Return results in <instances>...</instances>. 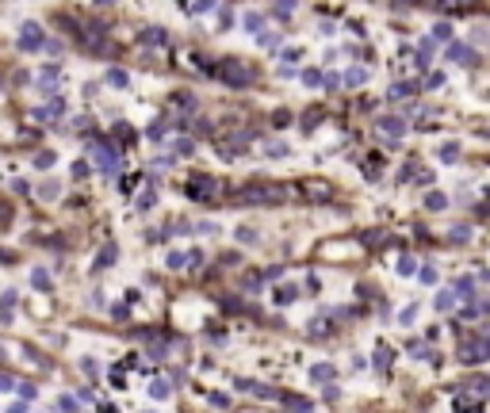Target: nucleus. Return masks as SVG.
Segmentation results:
<instances>
[{"label":"nucleus","mask_w":490,"mask_h":413,"mask_svg":"<svg viewBox=\"0 0 490 413\" xmlns=\"http://www.w3.org/2000/svg\"><path fill=\"white\" fill-rule=\"evenodd\" d=\"M65 115V100H50V103H43V107H34V119L39 122H54V119H61Z\"/></svg>","instance_id":"obj_9"},{"label":"nucleus","mask_w":490,"mask_h":413,"mask_svg":"<svg viewBox=\"0 0 490 413\" xmlns=\"http://www.w3.org/2000/svg\"><path fill=\"white\" fill-rule=\"evenodd\" d=\"M138 43H142V46H161L165 43V31H161V27H146V31L138 34Z\"/></svg>","instance_id":"obj_13"},{"label":"nucleus","mask_w":490,"mask_h":413,"mask_svg":"<svg viewBox=\"0 0 490 413\" xmlns=\"http://www.w3.org/2000/svg\"><path fill=\"white\" fill-rule=\"evenodd\" d=\"M58 409H61V413H73V409H77V398H69V394L58 398Z\"/></svg>","instance_id":"obj_43"},{"label":"nucleus","mask_w":490,"mask_h":413,"mask_svg":"<svg viewBox=\"0 0 490 413\" xmlns=\"http://www.w3.org/2000/svg\"><path fill=\"white\" fill-rule=\"evenodd\" d=\"M31 283L39 287V291H50V275H46V268H34V272H31Z\"/></svg>","instance_id":"obj_27"},{"label":"nucleus","mask_w":490,"mask_h":413,"mask_svg":"<svg viewBox=\"0 0 490 413\" xmlns=\"http://www.w3.org/2000/svg\"><path fill=\"white\" fill-rule=\"evenodd\" d=\"M54 164V153L46 149V153H34V169H50Z\"/></svg>","instance_id":"obj_36"},{"label":"nucleus","mask_w":490,"mask_h":413,"mask_svg":"<svg viewBox=\"0 0 490 413\" xmlns=\"http://www.w3.org/2000/svg\"><path fill=\"white\" fill-rule=\"evenodd\" d=\"M287 122H291L287 111H272V127H287Z\"/></svg>","instance_id":"obj_49"},{"label":"nucleus","mask_w":490,"mask_h":413,"mask_svg":"<svg viewBox=\"0 0 490 413\" xmlns=\"http://www.w3.org/2000/svg\"><path fill=\"white\" fill-rule=\"evenodd\" d=\"M43 50H46V54H54V58H58V54H61V50H65V46H61V43H58V38H46V46H43Z\"/></svg>","instance_id":"obj_47"},{"label":"nucleus","mask_w":490,"mask_h":413,"mask_svg":"<svg viewBox=\"0 0 490 413\" xmlns=\"http://www.w3.org/2000/svg\"><path fill=\"white\" fill-rule=\"evenodd\" d=\"M280 58H284V61H299V58H303V50H299V46H287Z\"/></svg>","instance_id":"obj_50"},{"label":"nucleus","mask_w":490,"mask_h":413,"mask_svg":"<svg viewBox=\"0 0 490 413\" xmlns=\"http://www.w3.org/2000/svg\"><path fill=\"white\" fill-rule=\"evenodd\" d=\"M413 272H418V264L410 257H398V275H413Z\"/></svg>","instance_id":"obj_35"},{"label":"nucleus","mask_w":490,"mask_h":413,"mask_svg":"<svg viewBox=\"0 0 490 413\" xmlns=\"http://www.w3.org/2000/svg\"><path fill=\"white\" fill-rule=\"evenodd\" d=\"M280 306H287V302H295L299 299V287H276V295H272Z\"/></svg>","instance_id":"obj_20"},{"label":"nucleus","mask_w":490,"mask_h":413,"mask_svg":"<svg viewBox=\"0 0 490 413\" xmlns=\"http://www.w3.org/2000/svg\"><path fill=\"white\" fill-rule=\"evenodd\" d=\"M188 16H203V12H211V4H180Z\"/></svg>","instance_id":"obj_41"},{"label":"nucleus","mask_w":490,"mask_h":413,"mask_svg":"<svg viewBox=\"0 0 490 413\" xmlns=\"http://www.w3.org/2000/svg\"><path fill=\"white\" fill-rule=\"evenodd\" d=\"M333 375H337V371L329 367V363H314V367H310V379H314V383H329Z\"/></svg>","instance_id":"obj_19"},{"label":"nucleus","mask_w":490,"mask_h":413,"mask_svg":"<svg viewBox=\"0 0 490 413\" xmlns=\"http://www.w3.org/2000/svg\"><path fill=\"white\" fill-rule=\"evenodd\" d=\"M383 241H387V237H383V233H379V230L364 233V245H371V249H375V245H383Z\"/></svg>","instance_id":"obj_40"},{"label":"nucleus","mask_w":490,"mask_h":413,"mask_svg":"<svg viewBox=\"0 0 490 413\" xmlns=\"http://www.w3.org/2000/svg\"><path fill=\"white\" fill-rule=\"evenodd\" d=\"M322 122V107H310V115H303V130H314Z\"/></svg>","instance_id":"obj_29"},{"label":"nucleus","mask_w":490,"mask_h":413,"mask_svg":"<svg viewBox=\"0 0 490 413\" xmlns=\"http://www.w3.org/2000/svg\"><path fill=\"white\" fill-rule=\"evenodd\" d=\"M418 275H422V283H437V268H422Z\"/></svg>","instance_id":"obj_51"},{"label":"nucleus","mask_w":490,"mask_h":413,"mask_svg":"<svg viewBox=\"0 0 490 413\" xmlns=\"http://www.w3.org/2000/svg\"><path fill=\"white\" fill-rule=\"evenodd\" d=\"M43 46H46L43 27L34 23V19H27V23L19 27V50H23V54H34V50H43Z\"/></svg>","instance_id":"obj_5"},{"label":"nucleus","mask_w":490,"mask_h":413,"mask_svg":"<svg viewBox=\"0 0 490 413\" xmlns=\"http://www.w3.org/2000/svg\"><path fill=\"white\" fill-rule=\"evenodd\" d=\"M345 77H337V73H326V77H322V85L329 88V92H337V85H341Z\"/></svg>","instance_id":"obj_45"},{"label":"nucleus","mask_w":490,"mask_h":413,"mask_svg":"<svg viewBox=\"0 0 490 413\" xmlns=\"http://www.w3.org/2000/svg\"><path fill=\"white\" fill-rule=\"evenodd\" d=\"M169 268H172V272L188 268V257H184V253H169Z\"/></svg>","instance_id":"obj_34"},{"label":"nucleus","mask_w":490,"mask_h":413,"mask_svg":"<svg viewBox=\"0 0 490 413\" xmlns=\"http://www.w3.org/2000/svg\"><path fill=\"white\" fill-rule=\"evenodd\" d=\"M448 34H452V27H448V19H440V23L433 27V34H429V38L437 43V38H448Z\"/></svg>","instance_id":"obj_32"},{"label":"nucleus","mask_w":490,"mask_h":413,"mask_svg":"<svg viewBox=\"0 0 490 413\" xmlns=\"http://www.w3.org/2000/svg\"><path fill=\"white\" fill-rule=\"evenodd\" d=\"M375 127H379V134H387V138H391V146H395L398 138L406 134V119H398V115H383Z\"/></svg>","instance_id":"obj_6"},{"label":"nucleus","mask_w":490,"mask_h":413,"mask_svg":"<svg viewBox=\"0 0 490 413\" xmlns=\"http://www.w3.org/2000/svg\"><path fill=\"white\" fill-rule=\"evenodd\" d=\"M222 310H230V314H238V310H241V302H238V299H222Z\"/></svg>","instance_id":"obj_58"},{"label":"nucleus","mask_w":490,"mask_h":413,"mask_svg":"<svg viewBox=\"0 0 490 413\" xmlns=\"http://www.w3.org/2000/svg\"><path fill=\"white\" fill-rule=\"evenodd\" d=\"M364 176H368V180H375V176H379V157H371V161H364Z\"/></svg>","instance_id":"obj_38"},{"label":"nucleus","mask_w":490,"mask_h":413,"mask_svg":"<svg viewBox=\"0 0 490 413\" xmlns=\"http://www.w3.org/2000/svg\"><path fill=\"white\" fill-rule=\"evenodd\" d=\"M291 12H295V4H287V0L284 4H272V16H280V19H287Z\"/></svg>","instance_id":"obj_37"},{"label":"nucleus","mask_w":490,"mask_h":413,"mask_svg":"<svg viewBox=\"0 0 490 413\" xmlns=\"http://www.w3.org/2000/svg\"><path fill=\"white\" fill-rule=\"evenodd\" d=\"M486 360V344L482 341H464L460 344V363H482Z\"/></svg>","instance_id":"obj_7"},{"label":"nucleus","mask_w":490,"mask_h":413,"mask_svg":"<svg viewBox=\"0 0 490 413\" xmlns=\"http://www.w3.org/2000/svg\"><path fill=\"white\" fill-rule=\"evenodd\" d=\"M375 367H379V371L391 367V348H387V344H379V348H375Z\"/></svg>","instance_id":"obj_28"},{"label":"nucleus","mask_w":490,"mask_h":413,"mask_svg":"<svg viewBox=\"0 0 490 413\" xmlns=\"http://www.w3.org/2000/svg\"><path fill=\"white\" fill-rule=\"evenodd\" d=\"M422 85H425V88H440V85H444V73H429Z\"/></svg>","instance_id":"obj_44"},{"label":"nucleus","mask_w":490,"mask_h":413,"mask_svg":"<svg viewBox=\"0 0 490 413\" xmlns=\"http://www.w3.org/2000/svg\"><path fill=\"white\" fill-rule=\"evenodd\" d=\"M192 149H196V146H192V138H180V142H176V153H184V157H188Z\"/></svg>","instance_id":"obj_53"},{"label":"nucleus","mask_w":490,"mask_h":413,"mask_svg":"<svg viewBox=\"0 0 490 413\" xmlns=\"http://www.w3.org/2000/svg\"><path fill=\"white\" fill-rule=\"evenodd\" d=\"M410 176H413V161H406V164H402V172H398V180L406 184V180H410Z\"/></svg>","instance_id":"obj_55"},{"label":"nucleus","mask_w":490,"mask_h":413,"mask_svg":"<svg viewBox=\"0 0 490 413\" xmlns=\"http://www.w3.org/2000/svg\"><path fill=\"white\" fill-rule=\"evenodd\" d=\"M238 387H241V390H249V394H257V398H276V390H272V387H265V383H257V379H241Z\"/></svg>","instance_id":"obj_11"},{"label":"nucleus","mask_w":490,"mask_h":413,"mask_svg":"<svg viewBox=\"0 0 490 413\" xmlns=\"http://www.w3.org/2000/svg\"><path fill=\"white\" fill-rule=\"evenodd\" d=\"M73 176H88V161H73Z\"/></svg>","instance_id":"obj_57"},{"label":"nucleus","mask_w":490,"mask_h":413,"mask_svg":"<svg viewBox=\"0 0 490 413\" xmlns=\"http://www.w3.org/2000/svg\"><path fill=\"white\" fill-rule=\"evenodd\" d=\"M284 405H287V413H314V405H310L307 398H295V394H287Z\"/></svg>","instance_id":"obj_16"},{"label":"nucleus","mask_w":490,"mask_h":413,"mask_svg":"<svg viewBox=\"0 0 490 413\" xmlns=\"http://www.w3.org/2000/svg\"><path fill=\"white\" fill-rule=\"evenodd\" d=\"M211 73H215L218 80H226L230 88H245L249 85V65L245 61H238V58H226V61H218V65H211Z\"/></svg>","instance_id":"obj_2"},{"label":"nucleus","mask_w":490,"mask_h":413,"mask_svg":"<svg viewBox=\"0 0 490 413\" xmlns=\"http://www.w3.org/2000/svg\"><path fill=\"white\" fill-rule=\"evenodd\" d=\"M115 138H123V146H130V138H134V130H130L127 122H115Z\"/></svg>","instance_id":"obj_33"},{"label":"nucleus","mask_w":490,"mask_h":413,"mask_svg":"<svg viewBox=\"0 0 490 413\" xmlns=\"http://www.w3.org/2000/svg\"><path fill=\"white\" fill-rule=\"evenodd\" d=\"M284 199H287V188H280V184H245V188H238L241 206H272V203H284Z\"/></svg>","instance_id":"obj_1"},{"label":"nucleus","mask_w":490,"mask_h":413,"mask_svg":"<svg viewBox=\"0 0 490 413\" xmlns=\"http://www.w3.org/2000/svg\"><path fill=\"white\" fill-rule=\"evenodd\" d=\"M299 80H303L307 88H322V73H318V69H303Z\"/></svg>","instance_id":"obj_24"},{"label":"nucleus","mask_w":490,"mask_h":413,"mask_svg":"<svg viewBox=\"0 0 490 413\" xmlns=\"http://www.w3.org/2000/svg\"><path fill=\"white\" fill-rule=\"evenodd\" d=\"M413 96V85L410 80H398V85H391V100H410Z\"/></svg>","instance_id":"obj_21"},{"label":"nucleus","mask_w":490,"mask_h":413,"mask_svg":"<svg viewBox=\"0 0 490 413\" xmlns=\"http://www.w3.org/2000/svg\"><path fill=\"white\" fill-rule=\"evenodd\" d=\"M413 318H418V306H406V310H402V314H398V321H402V325H410V321H413Z\"/></svg>","instance_id":"obj_46"},{"label":"nucleus","mask_w":490,"mask_h":413,"mask_svg":"<svg viewBox=\"0 0 490 413\" xmlns=\"http://www.w3.org/2000/svg\"><path fill=\"white\" fill-rule=\"evenodd\" d=\"M238 241H245V245H253V241H257V233H253L249 226H241V230H238Z\"/></svg>","instance_id":"obj_48"},{"label":"nucleus","mask_w":490,"mask_h":413,"mask_svg":"<svg viewBox=\"0 0 490 413\" xmlns=\"http://www.w3.org/2000/svg\"><path fill=\"white\" fill-rule=\"evenodd\" d=\"M8 413H27V402H16V405H8Z\"/></svg>","instance_id":"obj_59"},{"label":"nucleus","mask_w":490,"mask_h":413,"mask_svg":"<svg viewBox=\"0 0 490 413\" xmlns=\"http://www.w3.org/2000/svg\"><path fill=\"white\" fill-rule=\"evenodd\" d=\"M456 157H460L456 146H444V149H440V161H456Z\"/></svg>","instance_id":"obj_52"},{"label":"nucleus","mask_w":490,"mask_h":413,"mask_svg":"<svg viewBox=\"0 0 490 413\" xmlns=\"http://www.w3.org/2000/svg\"><path fill=\"white\" fill-rule=\"evenodd\" d=\"M345 85H349V88H360V85H368V69H364V65H353L349 73H345Z\"/></svg>","instance_id":"obj_12"},{"label":"nucleus","mask_w":490,"mask_h":413,"mask_svg":"<svg viewBox=\"0 0 490 413\" xmlns=\"http://www.w3.org/2000/svg\"><path fill=\"white\" fill-rule=\"evenodd\" d=\"M58 191H61V188L50 180V184H43V188H39V195H43V199H58Z\"/></svg>","instance_id":"obj_39"},{"label":"nucleus","mask_w":490,"mask_h":413,"mask_svg":"<svg viewBox=\"0 0 490 413\" xmlns=\"http://www.w3.org/2000/svg\"><path fill=\"white\" fill-rule=\"evenodd\" d=\"M184 195L196 199V203H207V199L218 195V180L215 176H192V180L184 184Z\"/></svg>","instance_id":"obj_4"},{"label":"nucleus","mask_w":490,"mask_h":413,"mask_svg":"<svg viewBox=\"0 0 490 413\" xmlns=\"http://www.w3.org/2000/svg\"><path fill=\"white\" fill-rule=\"evenodd\" d=\"M456 295H460V299H475V279H471V275L456 279Z\"/></svg>","instance_id":"obj_23"},{"label":"nucleus","mask_w":490,"mask_h":413,"mask_svg":"<svg viewBox=\"0 0 490 413\" xmlns=\"http://www.w3.org/2000/svg\"><path fill=\"white\" fill-rule=\"evenodd\" d=\"M92 157H96V169H100L103 176H115V172L123 169L119 149H115L111 142H92Z\"/></svg>","instance_id":"obj_3"},{"label":"nucleus","mask_w":490,"mask_h":413,"mask_svg":"<svg viewBox=\"0 0 490 413\" xmlns=\"http://www.w3.org/2000/svg\"><path fill=\"white\" fill-rule=\"evenodd\" d=\"M19 394H23V402H31V398H34V387H31V383H19Z\"/></svg>","instance_id":"obj_56"},{"label":"nucleus","mask_w":490,"mask_h":413,"mask_svg":"<svg viewBox=\"0 0 490 413\" xmlns=\"http://www.w3.org/2000/svg\"><path fill=\"white\" fill-rule=\"evenodd\" d=\"M54 88H58V69H43V73H39V92H54Z\"/></svg>","instance_id":"obj_14"},{"label":"nucleus","mask_w":490,"mask_h":413,"mask_svg":"<svg viewBox=\"0 0 490 413\" xmlns=\"http://www.w3.org/2000/svg\"><path fill=\"white\" fill-rule=\"evenodd\" d=\"M448 241H452V245H467V241H471V226H452V230H448Z\"/></svg>","instance_id":"obj_18"},{"label":"nucleus","mask_w":490,"mask_h":413,"mask_svg":"<svg viewBox=\"0 0 490 413\" xmlns=\"http://www.w3.org/2000/svg\"><path fill=\"white\" fill-rule=\"evenodd\" d=\"M199 264H203V253L192 249V253H188V268H199Z\"/></svg>","instance_id":"obj_54"},{"label":"nucleus","mask_w":490,"mask_h":413,"mask_svg":"<svg viewBox=\"0 0 490 413\" xmlns=\"http://www.w3.org/2000/svg\"><path fill=\"white\" fill-rule=\"evenodd\" d=\"M303 195L314 199V203H329V199H333V188H329L326 180H307L303 184Z\"/></svg>","instance_id":"obj_8"},{"label":"nucleus","mask_w":490,"mask_h":413,"mask_svg":"<svg viewBox=\"0 0 490 413\" xmlns=\"http://www.w3.org/2000/svg\"><path fill=\"white\" fill-rule=\"evenodd\" d=\"M433 50H437V43H433V38H422V46H418V65H422V69H429Z\"/></svg>","instance_id":"obj_15"},{"label":"nucleus","mask_w":490,"mask_h":413,"mask_svg":"<svg viewBox=\"0 0 490 413\" xmlns=\"http://www.w3.org/2000/svg\"><path fill=\"white\" fill-rule=\"evenodd\" d=\"M115 257H119V249H115L111 241H107V245L100 249V257H96V268H111V264H115Z\"/></svg>","instance_id":"obj_17"},{"label":"nucleus","mask_w":490,"mask_h":413,"mask_svg":"<svg viewBox=\"0 0 490 413\" xmlns=\"http://www.w3.org/2000/svg\"><path fill=\"white\" fill-rule=\"evenodd\" d=\"M448 58L456 61V65H475V61H479V54H475L467 43H452V46H448Z\"/></svg>","instance_id":"obj_10"},{"label":"nucleus","mask_w":490,"mask_h":413,"mask_svg":"<svg viewBox=\"0 0 490 413\" xmlns=\"http://www.w3.org/2000/svg\"><path fill=\"white\" fill-rule=\"evenodd\" d=\"M154 203H157V191H142V195H138V211H149Z\"/></svg>","instance_id":"obj_31"},{"label":"nucleus","mask_w":490,"mask_h":413,"mask_svg":"<svg viewBox=\"0 0 490 413\" xmlns=\"http://www.w3.org/2000/svg\"><path fill=\"white\" fill-rule=\"evenodd\" d=\"M425 206H429V211H444L448 195H444V191H429V195H425Z\"/></svg>","instance_id":"obj_22"},{"label":"nucleus","mask_w":490,"mask_h":413,"mask_svg":"<svg viewBox=\"0 0 490 413\" xmlns=\"http://www.w3.org/2000/svg\"><path fill=\"white\" fill-rule=\"evenodd\" d=\"M107 85H111V88H127L130 77L123 73V69H107Z\"/></svg>","instance_id":"obj_26"},{"label":"nucleus","mask_w":490,"mask_h":413,"mask_svg":"<svg viewBox=\"0 0 490 413\" xmlns=\"http://www.w3.org/2000/svg\"><path fill=\"white\" fill-rule=\"evenodd\" d=\"M456 302V291H437V310H452Z\"/></svg>","instance_id":"obj_30"},{"label":"nucleus","mask_w":490,"mask_h":413,"mask_svg":"<svg viewBox=\"0 0 490 413\" xmlns=\"http://www.w3.org/2000/svg\"><path fill=\"white\" fill-rule=\"evenodd\" d=\"M260 23H265V19H260L257 12H249V16H245V31H260Z\"/></svg>","instance_id":"obj_42"},{"label":"nucleus","mask_w":490,"mask_h":413,"mask_svg":"<svg viewBox=\"0 0 490 413\" xmlns=\"http://www.w3.org/2000/svg\"><path fill=\"white\" fill-rule=\"evenodd\" d=\"M169 379H154V383H149V394H154L157 398V402H161V398H169Z\"/></svg>","instance_id":"obj_25"}]
</instances>
